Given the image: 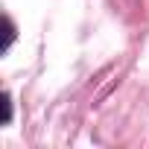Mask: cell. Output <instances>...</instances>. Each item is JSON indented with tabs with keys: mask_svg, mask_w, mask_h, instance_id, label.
<instances>
[{
	"mask_svg": "<svg viewBox=\"0 0 149 149\" xmlns=\"http://www.w3.org/2000/svg\"><path fill=\"white\" fill-rule=\"evenodd\" d=\"M3 24H6V44H3V50H9V47H12V41H15V24H12V18H9V15L3 18Z\"/></svg>",
	"mask_w": 149,
	"mask_h": 149,
	"instance_id": "1",
	"label": "cell"
},
{
	"mask_svg": "<svg viewBox=\"0 0 149 149\" xmlns=\"http://www.w3.org/2000/svg\"><path fill=\"white\" fill-rule=\"evenodd\" d=\"M9 123H12V97L3 94V126H9Z\"/></svg>",
	"mask_w": 149,
	"mask_h": 149,
	"instance_id": "2",
	"label": "cell"
}]
</instances>
